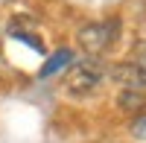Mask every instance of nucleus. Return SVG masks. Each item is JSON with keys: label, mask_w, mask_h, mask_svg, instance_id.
Masks as SVG:
<instances>
[{"label": "nucleus", "mask_w": 146, "mask_h": 143, "mask_svg": "<svg viewBox=\"0 0 146 143\" xmlns=\"http://www.w3.org/2000/svg\"><path fill=\"white\" fill-rule=\"evenodd\" d=\"M105 79V67L96 62V58H88V62L73 64V70L64 79V93L73 99H88L91 93H96V88L102 85Z\"/></svg>", "instance_id": "1"}, {"label": "nucleus", "mask_w": 146, "mask_h": 143, "mask_svg": "<svg viewBox=\"0 0 146 143\" xmlns=\"http://www.w3.org/2000/svg\"><path fill=\"white\" fill-rule=\"evenodd\" d=\"M117 35H120V23L117 21H94V23H85L76 32V44L91 58H96L117 41Z\"/></svg>", "instance_id": "2"}, {"label": "nucleus", "mask_w": 146, "mask_h": 143, "mask_svg": "<svg viewBox=\"0 0 146 143\" xmlns=\"http://www.w3.org/2000/svg\"><path fill=\"white\" fill-rule=\"evenodd\" d=\"M111 82H117L123 91H146V64L143 62H117L108 70Z\"/></svg>", "instance_id": "3"}, {"label": "nucleus", "mask_w": 146, "mask_h": 143, "mask_svg": "<svg viewBox=\"0 0 146 143\" xmlns=\"http://www.w3.org/2000/svg\"><path fill=\"white\" fill-rule=\"evenodd\" d=\"M73 64V50H67V47H62V50H56L50 58L44 62V67H41V79H50V76H56V73H62L64 67H70Z\"/></svg>", "instance_id": "4"}, {"label": "nucleus", "mask_w": 146, "mask_h": 143, "mask_svg": "<svg viewBox=\"0 0 146 143\" xmlns=\"http://www.w3.org/2000/svg\"><path fill=\"white\" fill-rule=\"evenodd\" d=\"M131 134H135L137 143H146V117H137L135 126H131Z\"/></svg>", "instance_id": "5"}]
</instances>
